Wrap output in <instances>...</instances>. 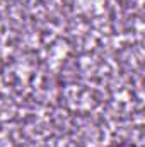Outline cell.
<instances>
[{"mask_svg":"<svg viewBox=\"0 0 145 147\" xmlns=\"http://www.w3.org/2000/svg\"><path fill=\"white\" fill-rule=\"evenodd\" d=\"M108 147H138V146H135L133 142H113Z\"/></svg>","mask_w":145,"mask_h":147,"instance_id":"cell-1","label":"cell"}]
</instances>
